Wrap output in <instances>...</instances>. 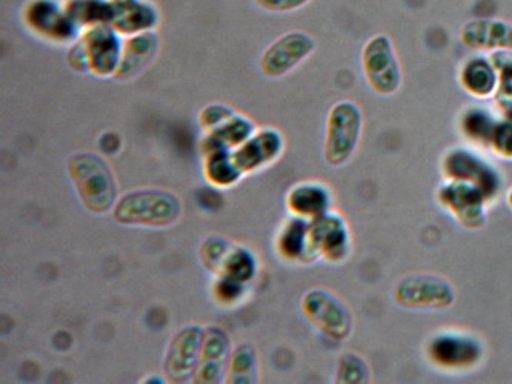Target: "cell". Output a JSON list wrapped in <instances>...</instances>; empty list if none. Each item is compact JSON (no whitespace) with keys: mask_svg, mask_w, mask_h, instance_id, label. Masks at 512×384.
Listing matches in <instances>:
<instances>
[{"mask_svg":"<svg viewBox=\"0 0 512 384\" xmlns=\"http://www.w3.org/2000/svg\"><path fill=\"white\" fill-rule=\"evenodd\" d=\"M426 361L446 375L477 371L486 358L485 341L465 329L446 328L429 335L423 346Z\"/></svg>","mask_w":512,"mask_h":384,"instance_id":"obj_1","label":"cell"},{"mask_svg":"<svg viewBox=\"0 0 512 384\" xmlns=\"http://www.w3.org/2000/svg\"><path fill=\"white\" fill-rule=\"evenodd\" d=\"M443 179L471 183L485 192L491 206L497 205L505 192V174L486 156V151L466 145L451 146L439 163Z\"/></svg>","mask_w":512,"mask_h":384,"instance_id":"obj_2","label":"cell"},{"mask_svg":"<svg viewBox=\"0 0 512 384\" xmlns=\"http://www.w3.org/2000/svg\"><path fill=\"white\" fill-rule=\"evenodd\" d=\"M124 42L111 25H97L80 33L71 44L68 63L77 73H90L105 79L114 77L119 68Z\"/></svg>","mask_w":512,"mask_h":384,"instance_id":"obj_3","label":"cell"},{"mask_svg":"<svg viewBox=\"0 0 512 384\" xmlns=\"http://www.w3.org/2000/svg\"><path fill=\"white\" fill-rule=\"evenodd\" d=\"M68 173L76 186L77 196L94 214L114 209L117 182L108 163L96 154L80 153L68 162Z\"/></svg>","mask_w":512,"mask_h":384,"instance_id":"obj_4","label":"cell"},{"mask_svg":"<svg viewBox=\"0 0 512 384\" xmlns=\"http://www.w3.org/2000/svg\"><path fill=\"white\" fill-rule=\"evenodd\" d=\"M113 216L122 225L167 228L179 220L180 200L162 189H139L116 203Z\"/></svg>","mask_w":512,"mask_h":384,"instance_id":"obj_5","label":"cell"},{"mask_svg":"<svg viewBox=\"0 0 512 384\" xmlns=\"http://www.w3.org/2000/svg\"><path fill=\"white\" fill-rule=\"evenodd\" d=\"M362 108L351 100H342L331 108L326 120L323 156L331 166H343L353 159L363 136Z\"/></svg>","mask_w":512,"mask_h":384,"instance_id":"obj_6","label":"cell"},{"mask_svg":"<svg viewBox=\"0 0 512 384\" xmlns=\"http://www.w3.org/2000/svg\"><path fill=\"white\" fill-rule=\"evenodd\" d=\"M436 202L460 228L480 231L488 223L489 203L485 192L471 183L443 179L436 188Z\"/></svg>","mask_w":512,"mask_h":384,"instance_id":"obj_7","label":"cell"},{"mask_svg":"<svg viewBox=\"0 0 512 384\" xmlns=\"http://www.w3.org/2000/svg\"><path fill=\"white\" fill-rule=\"evenodd\" d=\"M362 71L366 83L377 96L391 97L402 88V65L393 40L377 34L366 42L362 50Z\"/></svg>","mask_w":512,"mask_h":384,"instance_id":"obj_8","label":"cell"},{"mask_svg":"<svg viewBox=\"0 0 512 384\" xmlns=\"http://www.w3.org/2000/svg\"><path fill=\"white\" fill-rule=\"evenodd\" d=\"M456 289L436 274L408 275L394 288V302L408 311L440 312L453 308Z\"/></svg>","mask_w":512,"mask_h":384,"instance_id":"obj_9","label":"cell"},{"mask_svg":"<svg viewBox=\"0 0 512 384\" xmlns=\"http://www.w3.org/2000/svg\"><path fill=\"white\" fill-rule=\"evenodd\" d=\"M199 123L205 133L202 139L203 153L210 149L233 151L256 133V125L248 117L237 114L222 103L203 108Z\"/></svg>","mask_w":512,"mask_h":384,"instance_id":"obj_10","label":"cell"},{"mask_svg":"<svg viewBox=\"0 0 512 384\" xmlns=\"http://www.w3.org/2000/svg\"><path fill=\"white\" fill-rule=\"evenodd\" d=\"M302 312L331 340L346 341L353 335V311L334 292L322 288L306 292L302 298Z\"/></svg>","mask_w":512,"mask_h":384,"instance_id":"obj_11","label":"cell"},{"mask_svg":"<svg viewBox=\"0 0 512 384\" xmlns=\"http://www.w3.org/2000/svg\"><path fill=\"white\" fill-rule=\"evenodd\" d=\"M22 20L30 33L48 44H74L82 33L68 16L64 0H28Z\"/></svg>","mask_w":512,"mask_h":384,"instance_id":"obj_12","label":"cell"},{"mask_svg":"<svg viewBox=\"0 0 512 384\" xmlns=\"http://www.w3.org/2000/svg\"><path fill=\"white\" fill-rule=\"evenodd\" d=\"M200 260L219 279L248 283L257 274L253 252L223 237H208L200 246Z\"/></svg>","mask_w":512,"mask_h":384,"instance_id":"obj_13","label":"cell"},{"mask_svg":"<svg viewBox=\"0 0 512 384\" xmlns=\"http://www.w3.org/2000/svg\"><path fill=\"white\" fill-rule=\"evenodd\" d=\"M311 243L317 257L330 265H343L353 255V232L340 212H326L310 223Z\"/></svg>","mask_w":512,"mask_h":384,"instance_id":"obj_14","label":"cell"},{"mask_svg":"<svg viewBox=\"0 0 512 384\" xmlns=\"http://www.w3.org/2000/svg\"><path fill=\"white\" fill-rule=\"evenodd\" d=\"M316 40L303 31H291L266 48L260 70L270 79H280L296 70L316 51Z\"/></svg>","mask_w":512,"mask_h":384,"instance_id":"obj_15","label":"cell"},{"mask_svg":"<svg viewBox=\"0 0 512 384\" xmlns=\"http://www.w3.org/2000/svg\"><path fill=\"white\" fill-rule=\"evenodd\" d=\"M205 329L200 326H188L174 335L165 355V374L173 383L193 381L202 352Z\"/></svg>","mask_w":512,"mask_h":384,"instance_id":"obj_16","label":"cell"},{"mask_svg":"<svg viewBox=\"0 0 512 384\" xmlns=\"http://www.w3.org/2000/svg\"><path fill=\"white\" fill-rule=\"evenodd\" d=\"M285 149L282 134L274 128L256 131L247 142L233 149V160L240 173H257L266 166L273 165Z\"/></svg>","mask_w":512,"mask_h":384,"instance_id":"obj_17","label":"cell"},{"mask_svg":"<svg viewBox=\"0 0 512 384\" xmlns=\"http://www.w3.org/2000/svg\"><path fill=\"white\" fill-rule=\"evenodd\" d=\"M231 360V341L223 329L211 326L205 329L199 365L193 383L214 384L227 381Z\"/></svg>","mask_w":512,"mask_h":384,"instance_id":"obj_18","label":"cell"},{"mask_svg":"<svg viewBox=\"0 0 512 384\" xmlns=\"http://www.w3.org/2000/svg\"><path fill=\"white\" fill-rule=\"evenodd\" d=\"M460 40L476 53L512 51V24L502 19H473L460 30Z\"/></svg>","mask_w":512,"mask_h":384,"instance_id":"obj_19","label":"cell"},{"mask_svg":"<svg viewBox=\"0 0 512 384\" xmlns=\"http://www.w3.org/2000/svg\"><path fill=\"white\" fill-rule=\"evenodd\" d=\"M310 223L291 216L280 226L276 239V251L280 259L294 265H311L319 260L311 243Z\"/></svg>","mask_w":512,"mask_h":384,"instance_id":"obj_20","label":"cell"},{"mask_svg":"<svg viewBox=\"0 0 512 384\" xmlns=\"http://www.w3.org/2000/svg\"><path fill=\"white\" fill-rule=\"evenodd\" d=\"M333 202V191L330 186L317 180H306L290 189L286 196V209L291 216L313 222L331 211Z\"/></svg>","mask_w":512,"mask_h":384,"instance_id":"obj_21","label":"cell"},{"mask_svg":"<svg viewBox=\"0 0 512 384\" xmlns=\"http://www.w3.org/2000/svg\"><path fill=\"white\" fill-rule=\"evenodd\" d=\"M459 83L469 97L483 102L496 97L500 74L491 57L476 54L460 65Z\"/></svg>","mask_w":512,"mask_h":384,"instance_id":"obj_22","label":"cell"},{"mask_svg":"<svg viewBox=\"0 0 512 384\" xmlns=\"http://www.w3.org/2000/svg\"><path fill=\"white\" fill-rule=\"evenodd\" d=\"M113 22L111 27L120 36L154 31L160 24V11L151 0H111Z\"/></svg>","mask_w":512,"mask_h":384,"instance_id":"obj_23","label":"cell"},{"mask_svg":"<svg viewBox=\"0 0 512 384\" xmlns=\"http://www.w3.org/2000/svg\"><path fill=\"white\" fill-rule=\"evenodd\" d=\"M500 119H502V114L497 108H491L482 103H473L460 111L459 117H457V130L468 145L476 146L488 153L489 140H491Z\"/></svg>","mask_w":512,"mask_h":384,"instance_id":"obj_24","label":"cell"},{"mask_svg":"<svg viewBox=\"0 0 512 384\" xmlns=\"http://www.w3.org/2000/svg\"><path fill=\"white\" fill-rule=\"evenodd\" d=\"M159 51V37L154 31L134 34L124 42V50L120 57L114 79L125 82L139 76L153 62Z\"/></svg>","mask_w":512,"mask_h":384,"instance_id":"obj_25","label":"cell"},{"mask_svg":"<svg viewBox=\"0 0 512 384\" xmlns=\"http://www.w3.org/2000/svg\"><path fill=\"white\" fill-rule=\"evenodd\" d=\"M203 156H205L203 174L216 188H230L242 179L243 174L234 163L230 149H210L205 151Z\"/></svg>","mask_w":512,"mask_h":384,"instance_id":"obj_26","label":"cell"},{"mask_svg":"<svg viewBox=\"0 0 512 384\" xmlns=\"http://www.w3.org/2000/svg\"><path fill=\"white\" fill-rule=\"evenodd\" d=\"M64 5L68 16L82 31L113 22L111 0H64Z\"/></svg>","mask_w":512,"mask_h":384,"instance_id":"obj_27","label":"cell"},{"mask_svg":"<svg viewBox=\"0 0 512 384\" xmlns=\"http://www.w3.org/2000/svg\"><path fill=\"white\" fill-rule=\"evenodd\" d=\"M259 375V361L253 346L242 345L231 354L227 383H256Z\"/></svg>","mask_w":512,"mask_h":384,"instance_id":"obj_28","label":"cell"},{"mask_svg":"<svg viewBox=\"0 0 512 384\" xmlns=\"http://www.w3.org/2000/svg\"><path fill=\"white\" fill-rule=\"evenodd\" d=\"M371 380L370 365L359 354L340 357L336 369V381L342 384H365Z\"/></svg>","mask_w":512,"mask_h":384,"instance_id":"obj_29","label":"cell"},{"mask_svg":"<svg viewBox=\"0 0 512 384\" xmlns=\"http://www.w3.org/2000/svg\"><path fill=\"white\" fill-rule=\"evenodd\" d=\"M488 153L497 159L512 162V120L502 116L489 140Z\"/></svg>","mask_w":512,"mask_h":384,"instance_id":"obj_30","label":"cell"},{"mask_svg":"<svg viewBox=\"0 0 512 384\" xmlns=\"http://www.w3.org/2000/svg\"><path fill=\"white\" fill-rule=\"evenodd\" d=\"M245 294V283L231 279H219L214 283V297L222 305H234L243 298Z\"/></svg>","mask_w":512,"mask_h":384,"instance_id":"obj_31","label":"cell"},{"mask_svg":"<svg viewBox=\"0 0 512 384\" xmlns=\"http://www.w3.org/2000/svg\"><path fill=\"white\" fill-rule=\"evenodd\" d=\"M257 7L268 13H293L310 4L311 0H254Z\"/></svg>","mask_w":512,"mask_h":384,"instance_id":"obj_32","label":"cell"},{"mask_svg":"<svg viewBox=\"0 0 512 384\" xmlns=\"http://www.w3.org/2000/svg\"><path fill=\"white\" fill-rule=\"evenodd\" d=\"M506 203H508V208L512 211V186L506 192Z\"/></svg>","mask_w":512,"mask_h":384,"instance_id":"obj_33","label":"cell"}]
</instances>
